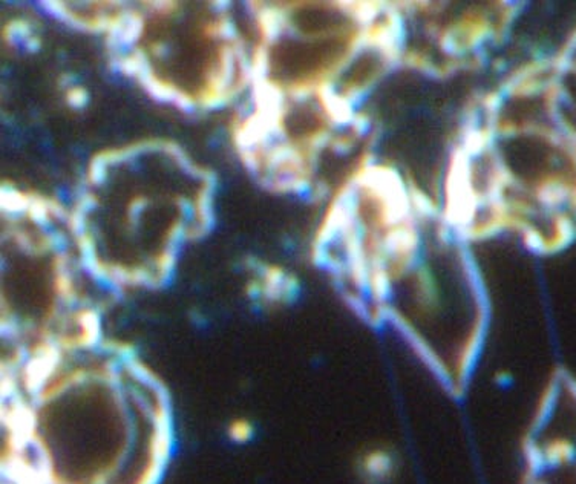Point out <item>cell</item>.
Listing matches in <instances>:
<instances>
[{
	"mask_svg": "<svg viewBox=\"0 0 576 484\" xmlns=\"http://www.w3.org/2000/svg\"><path fill=\"white\" fill-rule=\"evenodd\" d=\"M13 484H158L172 452L163 383L109 342L4 374Z\"/></svg>",
	"mask_w": 576,
	"mask_h": 484,
	"instance_id": "6da1fadb",
	"label": "cell"
},
{
	"mask_svg": "<svg viewBox=\"0 0 576 484\" xmlns=\"http://www.w3.org/2000/svg\"><path fill=\"white\" fill-rule=\"evenodd\" d=\"M212 206L207 170L177 146L147 142L95 158L69 221L104 288H156L208 230Z\"/></svg>",
	"mask_w": 576,
	"mask_h": 484,
	"instance_id": "7a4b0ae2",
	"label": "cell"
},
{
	"mask_svg": "<svg viewBox=\"0 0 576 484\" xmlns=\"http://www.w3.org/2000/svg\"><path fill=\"white\" fill-rule=\"evenodd\" d=\"M92 285L69 212L13 190L4 197V373L101 340Z\"/></svg>",
	"mask_w": 576,
	"mask_h": 484,
	"instance_id": "3957f363",
	"label": "cell"
},
{
	"mask_svg": "<svg viewBox=\"0 0 576 484\" xmlns=\"http://www.w3.org/2000/svg\"><path fill=\"white\" fill-rule=\"evenodd\" d=\"M109 37L121 66L180 108L223 106L251 83V54L223 4L126 8Z\"/></svg>",
	"mask_w": 576,
	"mask_h": 484,
	"instance_id": "277c9868",
	"label": "cell"
},
{
	"mask_svg": "<svg viewBox=\"0 0 576 484\" xmlns=\"http://www.w3.org/2000/svg\"><path fill=\"white\" fill-rule=\"evenodd\" d=\"M530 484H576V377L564 369L547 382L526 442Z\"/></svg>",
	"mask_w": 576,
	"mask_h": 484,
	"instance_id": "5b68a950",
	"label": "cell"
}]
</instances>
